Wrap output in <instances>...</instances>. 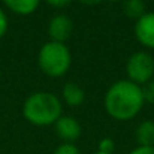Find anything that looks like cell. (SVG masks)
I'll list each match as a JSON object with an SVG mask.
<instances>
[{
	"label": "cell",
	"mask_w": 154,
	"mask_h": 154,
	"mask_svg": "<svg viewBox=\"0 0 154 154\" xmlns=\"http://www.w3.org/2000/svg\"><path fill=\"white\" fill-rule=\"evenodd\" d=\"M78 2L85 5V6H96V5L102 3V0H78Z\"/></svg>",
	"instance_id": "obj_18"
},
{
	"label": "cell",
	"mask_w": 154,
	"mask_h": 154,
	"mask_svg": "<svg viewBox=\"0 0 154 154\" xmlns=\"http://www.w3.org/2000/svg\"><path fill=\"white\" fill-rule=\"evenodd\" d=\"M141 91H142L144 102L154 103V79L148 81V82L144 84V85H141Z\"/></svg>",
	"instance_id": "obj_12"
},
{
	"label": "cell",
	"mask_w": 154,
	"mask_h": 154,
	"mask_svg": "<svg viewBox=\"0 0 154 154\" xmlns=\"http://www.w3.org/2000/svg\"><path fill=\"white\" fill-rule=\"evenodd\" d=\"M54 154H81V153H79V150H78V147L75 144L63 142L54 150Z\"/></svg>",
	"instance_id": "obj_13"
},
{
	"label": "cell",
	"mask_w": 154,
	"mask_h": 154,
	"mask_svg": "<svg viewBox=\"0 0 154 154\" xmlns=\"http://www.w3.org/2000/svg\"><path fill=\"white\" fill-rule=\"evenodd\" d=\"M54 127H55V133L57 136L63 141V142H69V144H73L79 135H81V126L78 123L76 118L73 117H60L55 123H54Z\"/></svg>",
	"instance_id": "obj_6"
},
{
	"label": "cell",
	"mask_w": 154,
	"mask_h": 154,
	"mask_svg": "<svg viewBox=\"0 0 154 154\" xmlns=\"http://www.w3.org/2000/svg\"><path fill=\"white\" fill-rule=\"evenodd\" d=\"M126 72L129 81L136 85H144L153 79L154 57L147 51H138L132 54L126 63Z\"/></svg>",
	"instance_id": "obj_4"
},
{
	"label": "cell",
	"mask_w": 154,
	"mask_h": 154,
	"mask_svg": "<svg viewBox=\"0 0 154 154\" xmlns=\"http://www.w3.org/2000/svg\"><path fill=\"white\" fill-rule=\"evenodd\" d=\"M103 103L106 112L112 118L127 121L139 114L145 102L139 85L130 82L129 79H120L108 88Z\"/></svg>",
	"instance_id": "obj_1"
},
{
	"label": "cell",
	"mask_w": 154,
	"mask_h": 154,
	"mask_svg": "<svg viewBox=\"0 0 154 154\" xmlns=\"http://www.w3.org/2000/svg\"><path fill=\"white\" fill-rule=\"evenodd\" d=\"M138 147H154V121L145 120L135 130Z\"/></svg>",
	"instance_id": "obj_8"
},
{
	"label": "cell",
	"mask_w": 154,
	"mask_h": 154,
	"mask_svg": "<svg viewBox=\"0 0 154 154\" xmlns=\"http://www.w3.org/2000/svg\"><path fill=\"white\" fill-rule=\"evenodd\" d=\"M61 100L50 91L30 94L23 105V117L33 126H51L61 117Z\"/></svg>",
	"instance_id": "obj_2"
},
{
	"label": "cell",
	"mask_w": 154,
	"mask_h": 154,
	"mask_svg": "<svg viewBox=\"0 0 154 154\" xmlns=\"http://www.w3.org/2000/svg\"><path fill=\"white\" fill-rule=\"evenodd\" d=\"M6 30H8V18H6L5 12L0 9V39L5 36Z\"/></svg>",
	"instance_id": "obj_15"
},
{
	"label": "cell",
	"mask_w": 154,
	"mask_h": 154,
	"mask_svg": "<svg viewBox=\"0 0 154 154\" xmlns=\"http://www.w3.org/2000/svg\"><path fill=\"white\" fill-rule=\"evenodd\" d=\"M3 3L18 15H30L39 8L41 0H3Z\"/></svg>",
	"instance_id": "obj_10"
},
{
	"label": "cell",
	"mask_w": 154,
	"mask_h": 154,
	"mask_svg": "<svg viewBox=\"0 0 154 154\" xmlns=\"http://www.w3.org/2000/svg\"><path fill=\"white\" fill-rule=\"evenodd\" d=\"M94 154H105V153H99V151H97V153H94Z\"/></svg>",
	"instance_id": "obj_19"
},
{
	"label": "cell",
	"mask_w": 154,
	"mask_h": 154,
	"mask_svg": "<svg viewBox=\"0 0 154 154\" xmlns=\"http://www.w3.org/2000/svg\"><path fill=\"white\" fill-rule=\"evenodd\" d=\"M135 36L141 45L154 50V12H145L135 23Z\"/></svg>",
	"instance_id": "obj_5"
},
{
	"label": "cell",
	"mask_w": 154,
	"mask_h": 154,
	"mask_svg": "<svg viewBox=\"0 0 154 154\" xmlns=\"http://www.w3.org/2000/svg\"><path fill=\"white\" fill-rule=\"evenodd\" d=\"M129 154H154V147H136Z\"/></svg>",
	"instance_id": "obj_16"
},
{
	"label": "cell",
	"mask_w": 154,
	"mask_h": 154,
	"mask_svg": "<svg viewBox=\"0 0 154 154\" xmlns=\"http://www.w3.org/2000/svg\"><path fill=\"white\" fill-rule=\"evenodd\" d=\"M123 8H124V14L129 18H133V20L141 18L147 12L144 0H126Z\"/></svg>",
	"instance_id": "obj_11"
},
{
	"label": "cell",
	"mask_w": 154,
	"mask_h": 154,
	"mask_svg": "<svg viewBox=\"0 0 154 154\" xmlns=\"http://www.w3.org/2000/svg\"><path fill=\"white\" fill-rule=\"evenodd\" d=\"M45 2L52 8H64V6L70 5L72 0H45Z\"/></svg>",
	"instance_id": "obj_17"
},
{
	"label": "cell",
	"mask_w": 154,
	"mask_h": 154,
	"mask_svg": "<svg viewBox=\"0 0 154 154\" xmlns=\"http://www.w3.org/2000/svg\"><path fill=\"white\" fill-rule=\"evenodd\" d=\"M73 24L69 17L66 15H55L52 17L48 24V36L52 42H61L64 44L69 36L72 35Z\"/></svg>",
	"instance_id": "obj_7"
},
{
	"label": "cell",
	"mask_w": 154,
	"mask_h": 154,
	"mask_svg": "<svg viewBox=\"0 0 154 154\" xmlns=\"http://www.w3.org/2000/svg\"><path fill=\"white\" fill-rule=\"evenodd\" d=\"M114 141L111 138H103L102 141L99 142V153H105V154H112L114 151Z\"/></svg>",
	"instance_id": "obj_14"
},
{
	"label": "cell",
	"mask_w": 154,
	"mask_h": 154,
	"mask_svg": "<svg viewBox=\"0 0 154 154\" xmlns=\"http://www.w3.org/2000/svg\"><path fill=\"white\" fill-rule=\"evenodd\" d=\"M72 63V55L66 44L61 42H47L41 47L38 54V64L41 70L51 76V78H60L63 76Z\"/></svg>",
	"instance_id": "obj_3"
},
{
	"label": "cell",
	"mask_w": 154,
	"mask_h": 154,
	"mask_svg": "<svg viewBox=\"0 0 154 154\" xmlns=\"http://www.w3.org/2000/svg\"><path fill=\"white\" fill-rule=\"evenodd\" d=\"M61 97L69 106H79L84 102V90L76 82H66L61 90Z\"/></svg>",
	"instance_id": "obj_9"
}]
</instances>
